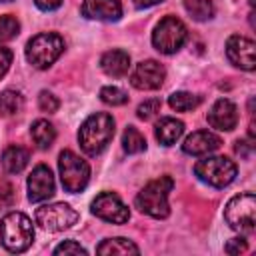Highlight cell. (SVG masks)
<instances>
[{"instance_id": "obj_19", "label": "cell", "mask_w": 256, "mask_h": 256, "mask_svg": "<svg viewBox=\"0 0 256 256\" xmlns=\"http://www.w3.org/2000/svg\"><path fill=\"white\" fill-rule=\"evenodd\" d=\"M28 160H30V152L24 148V146H8L4 152H2V168L8 172V174H18L22 172L26 166H28Z\"/></svg>"}, {"instance_id": "obj_5", "label": "cell", "mask_w": 256, "mask_h": 256, "mask_svg": "<svg viewBox=\"0 0 256 256\" xmlns=\"http://www.w3.org/2000/svg\"><path fill=\"white\" fill-rule=\"evenodd\" d=\"M58 170H60V180L66 192L76 194L82 192L88 186L90 180V166L84 158L74 154L72 150H62L58 156Z\"/></svg>"}, {"instance_id": "obj_6", "label": "cell", "mask_w": 256, "mask_h": 256, "mask_svg": "<svg viewBox=\"0 0 256 256\" xmlns=\"http://www.w3.org/2000/svg\"><path fill=\"white\" fill-rule=\"evenodd\" d=\"M236 164L226 156H208L194 164V174L212 188H224L236 178Z\"/></svg>"}, {"instance_id": "obj_13", "label": "cell", "mask_w": 256, "mask_h": 256, "mask_svg": "<svg viewBox=\"0 0 256 256\" xmlns=\"http://www.w3.org/2000/svg\"><path fill=\"white\" fill-rule=\"evenodd\" d=\"M54 196V176L48 166L38 164L28 176V200L44 202Z\"/></svg>"}, {"instance_id": "obj_22", "label": "cell", "mask_w": 256, "mask_h": 256, "mask_svg": "<svg viewBox=\"0 0 256 256\" xmlns=\"http://www.w3.org/2000/svg\"><path fill=\"white\" fill-rule=\"evenodd\" d=\"M184 8L196 22L210 20L214 16V2L212 0H184Z\"/></svg>"}, {"instance_id": "obj_2", "label": "cell", "mask_w": 256, "mask_h": 256, "mask_svg": "<svg viewBox=\"0 0 256 256\" xmlns=\"http://www.w3.org/2000/svg\"><path fill=\"white\" fill-rule=\"evenodd\" d=\"M174 188V180L170 176H160L156 180H150L138 194H136V208L142 214H148L152 218H166L170 214L168 194Z\"/></svg>"}, {"instance_id": "obj_37", "label": "cell", "mask_w": 256, "mask_h": 256, "mask_svg": "<svg viewBox=\"0 0 256 256\" xmlns=\"http://www.w3.org/2000/svg\"><path fill=\"white\" fill-rule=\"evenodd\" d=\"M248 2H250V6H254V0H248Z\"/></svg>"}, {"instance_id": "obj_14", "label": "cell", "mask_w": 256, "mask_h": 256, "mask_svg": "<svg viewBox=\"0 0 256 256\" xmlns=\"http://www.w3.org/2000/svg\"><path fill=\"white\" fill-rule=\"evenodd\" d=\"M206 118H208V124L212 128L222 130V132H230L238 124V108H236V104L232 100L218 98L212 104V108H210V112H208Z\"/></svg>"}, {"instance_id": "obj_8", "label": "cell", "mask_w": 256, "mask_h": 256, "mask_svg": "<svg viewBox=\"0 0 256 256\" xmlns=\"http://www.w3.org/2000/svg\"><path fill=\"white\" fill-rule=\"evenodd\" d=\"M186 40H188V30L184 22L178 20L176 16H164L152 32V44L162 54L178 52Z\"/></svg>"}, {"instance_id": "obj_7", "label": "cell", "mask_w": 256, "mask_h": 256, "mask_svg": "<svg viewBox=\"0 0 256 256\" xmlns=\"http://www.w3.org/2000/svg\"><path fill=\"white\" fill-rule=\"evenodd\" d=\"M224 220L228 222L230 228L248 234L254 230L256 224V198L252 192L236 194L234 198L228 200L224 208Z\"/></svg>"}, {"instance_id": "obj_25", "label": "cell", "mask_w": 256, "mask_h": 256, "mask_svg": "<svg viewBox=\"0 0 256 256\" xmlns=\"http://www.w3.org/2000/svg\"><path fill=\"white\" fill-rule=\"evenodd\" d=\"M202 102L200 96L192 94V92H174L168 96V104L172 110L176 112H188V110H194L198 104Z\"/></svg>"}, {"instance_id": "obj_3", "label": "cell", "mask_w": 256, "mask_h": 256, "mask_svg": "<svg viewBox=\"0 0 256 256\" xmlns=\"http://www.w3.org/2000/svg\"><path fill=\"white\" fill-rule=\"evenodd\" d=\"M0 240H2V246L12 254L26 252L34 240L32 220L22 212L6 214L0 220Z\"/></svg>"}, {"instance_id": "obj_31", "label": "cell", "mask_w": 256, "mask_h": 256, "mask_svg": "<svg viewBox=\"0 0 256 256\" xmlns=\"http://www.w3.org/2000/svg\"><path fill=\"white\" fill-rule=\"evenodd\" d=\"M246 248H248V244H246L244 238H232V240H228V244L224 246V250H226L228 254H240V252H246Z\"/></svg>"}, {"instance_id": "obj_1", "label": "cell", "mask_w": 256, "mask_h": 256, "mask_svg": "<svg viewBox=\"0 0 256 256\" xmlns=\"http://www.w3.org/2000/svg\"><path fill=\"white\" fill-rule=\"evenodd\" d=\"M112 136H114V118L108 112H96L88 116L78 130L80 148L88 156H98L108 146Z\"/></svg>"}, {"instance_id": "obj_9", "label": "cell", "mask_w": 256, "mask_h": 256, "mask_svg": "<svg viewBox=\"0 0 256 256\" xmlns=\"http://www.w3.org/2000/svg\"><path fill=\"white\" fill-rule=\"evenodd\" d=\"M36 224H40L48 232H62L72 228L78 222V212L66 204V202H56V204H44L36 208Z\"/></svg>"}, {"instance_id": "obj_18", "label": "cell", "mask_w": 256, "mask_h": 256, "mask_svg": "<svg viewBox=\"0 0 256 256\" xmlns=\"http://www.w3.org/2000/svg\"><path fill=\"white\" fill-rule=\"evenodd\" d=\"M154 134H156V140L162 144V146H172L178 142V138L184 134V122L182 120H176L172 116H164L156 122L154 126Z\"/></svg>"}, {"instance_id": "obj_36", "label": "cell", "mask_w": 256, "mask_h": 256, "mask_svg": "<svg viewBox=\"0 0 256 256\" xmlns=\"http://www.w3.org/2000/svg\"><path fill=\"white\" fill-rule=\"evenodd\" d=\"M160 2H164V0H134V6L136 8H150V6H156V4H160Z\"/></svg>"}, {"instance_id": "obj_15", "label": "cell", "mask_w": 256, "mask_h": 256, "mask_svg": "<svg viewBox=\"0 0 256 256\" xmlns=\"http://www.w3.org/2000/svg\"><path fill=\"white\" fill-rule=\"evenodd\" d=\"M82 16L90 20L116 22L122 16L120 0H82Z\"/></svg>"}, {"instance_id": "obj_12", "label": "cell", "mask_w": 256, "mask_h": 256, "mask_svg": "<svg viewBox=\"0 0 256 256\" xmlns=\"http://www.w3.org/2000/svg\"><path fill=\"white\" fill-rule=\"evenodd\" d=\"M254 50H256L254 42H252L250 38H246V36L234 34V36H230V38L226 40V56H228V60H230L234 66L242 68V70L252 72V70L256 68Z\"/></svg>"}, {"instance_id": "obj_23", "label": "cell", "mask_w": 256, "mask_h": 256, "mask_svg": "<svg viewBox=\"0 0 256 256\" xmlns=\"http://www.w3.org/2000/svg\"><path fill=\"white\" fill-rule=\"evenodd\" d=\"M24 106V98L18 90H4L0 92V116L18 114Z\"/></svg>"}, {"instance_id": "obj_28", "label": "cell", "mask_w": 256, "mask_h": 256, "mask_svg": "<svg viewBox=\"0 0 256 256\" xmlns=\"http://www.w3.org/2000/svg\"><path fill=\"white\" fill-rule=\"evenodd\" d=\"M162 108V102L158 98H150V100H144L138 108H136V116L140 120H150L152 116H156Z\"/></svg>"}, {"instance_id": "obj_24", "label": "cell", "mask_w": 256, "mask_h": 256, "mask_svg": "<svg viewBox=\"0 0 256 256\" xmlns=\"http://www.w3.org/2000/svg\"><path fill=\"white\" fill-rule=\"evenodd\" d=\"M122 148L128 154H138L146 150V138L140 134L138 128L134 126H126L124 134H122Z\"/></svg>"}, {"instance_id": "obj_32", "label": "cell", "mask_w": 256, "mask_h": 256, "mask_svg": "<svg viewBox=\"0 0 256 256\" xmlns=\"http://www.w3.org/2000/svg\"><path fill=\"white\" fill-rule=\"evenodd\" d=\"M12 202H14V192H12V186H10V184H2V186H0V208L10 206Z\"/></svg>"}, {"instance_id": "obj_27", "label": "cell", "mask_w": 256, "mask_h": 256, "mask_svg": "<svg viewBox=\"0 0 256 256\" xmlns=\"http://www.w3.org/2000/svg\"><path fill=\"white\" fill-rule=\"evenodd\" d=\"M100 100L110 106H122L128 102V94L118 86H104L100 90Z\"/></svg>"}, {"instance_id": "obj_4", "label": "cell", "mask_w": 256, "mask_h": 256, "mask_svg": "<svg viewBox=\"0 0 256 256\" xmlns=\"http://www.w3.org/2000/svg\"><path fill=\"white\" fill-rule=\"evenodd\" d=\"M62 52H64V40L56 32H40L34 38H30L26 44V60L38 70L52 66Z\"/></svg>"}, {"instance_id": "obj_17", "label": "cell", "mask_w": 256, "mask_h": 256, "mask_svg": "<svg viewBox=\"0 0 256 256\" xmlns=\"http://www.w3.org/2000/svg\"><path fill=\"white\" fill-rule=\"evenodd\" d=\"M100 68L104 70V74L112 76V78H120L124 74H128L130 68V54L124 50H108L102 54L100 58Z\"/></svg>"}, {"instance_id": "obj_10", "label": "cell", "mask_w": 256, "mask_h": 256, "mask_svg": "<svg viewBox=\"0 0 256 256\" xmlns=\"http://www.w3.org/2000/svg\"><path fill=\"white\" fill-rule=\"evenodd\" d=\"M92 214L112 224H124L130 218V210L114 192H100L92 200Z\"/></svg>"}, {"instance_id": "obj_26", "label": "cell", "mask_w": 256, "mask_h": 256, "mask_svg": "<svg viewBox=\"0 0 256 256\" xmlns=\"http://www.w3.org/2000/svg\"><path fill=\"white\" fill-rule=\"evenodd\" d=\"M18 32H20V22L14 16H10V14L0 16V44L16 38Z\"/></svg>"}, {"instance_id": "obj_29", "label": "cell", "mask_w": 256, "mask_h": 256, "mask_svg": "<svg viewBox=\"0 0 256 256\" xmlns=\"http://www.w3.org/2000/svg\"><path fill=\"white\" fill-rule=\"evenodd\" d=\"M38 106H40V110H42V112L52 114V112H56V110H58L60 102H58V98H56L52 92L42 90V92L38 94Z\"/></svg>"}, {"instance_id": "obj_21", "label": "cell", "mask_w": 256, "mask_h": 256, "mask_svg": "<svg viewBox=\"0 0 256 256\" xmlns=\"http://www.w3.org/2000/svg\"><path fill=\"white\" fill-rule=\"evenodd\" d=\"M98 254L102 256H112V254H140V248L128 240V238H106L102 244L96 248Z\"/></svg>"}, {"instance_id": "obj_16", "label": "cell", "mask_w": 256, "mask_h": 256, "mask_svg": "<svg viewBox=\"0 0 256 256\" xmlns=\"http://www.w3.org/2000/svg\"><path fill=\"white\" fill-rule=\"evenodd\" d=\"M220 144H222V140L214 132H210V130H196V132H192L184 140L182 152L190 154V156H204V154H210V152L218 150Z\"/></svg>"}, {"instance_id": "obj_34", "label": "cell", "mask_w": 256, "mask_h": 256, "mask_svg": "<svg viewBox=\"0 0 256 256\" xmlns=\"http://www.w3.org/2000/svg\"><path fill=\"white\" fill-rule=\"evenodd\" d=\"M252 150H254L252 138H250V140H238V142H236V154H240V156L248 158V156L252 154Z\"/></svg>"}, {"instance_id": "obj_35", "label": "cell", "mask_w": 256, "mask_h": 256, "mask_svg": "<svg viewBox=\"0 0 256 256\" xmlns=\"http://www.w3.org/2000/svg\"><path fill=\"white\" fill-rule=\"evenodd\" d=\"M34 4L40 8V10H56L60 4H62V0H34Z\"/></svg>"}, {"instance_id": "obj_11", "label": "cell", "mask_w": 256, "mask_h": 256, "mask_svg": "<svg viewBox=\"0 0 256 256\" xmlns=\"http://www.w3.org/2000/svg\"><path fill=\"white\" fill-rule=\"evenodd\" d=\"M166 78V70L156 60H142L130 74V84L136 90H156L162 86Z\"/></svg>"}, {"instance_id": "obj_20", "label": "cell", "mask_w": 256, "mask_h": 256, "mask_svg": "<svg viewBox=\"0 0 256 256\" xmlns=\"http://www.w3.org/2000/svg\"><path fill=\"white\" fill-rule=\"evenodd\" d=\"M30 134H32L34 144H36L38 148H42V150L50 148V146L54 144V140H56V128H54L48 120H44V118L32 122Z\"/></svg>"}, {"instance_id": "obj_33", "label": "cell", "mask_w": 256, "mask_h": 256, "mask_svg": "<svg viewBox=\"0 0 256 256\" xmlns=\"http://www.w3.org/2000/svg\"><path fill=\"white\" fill-rule=\"evenodd\" d=\"M10 64H12V50H8V48H0V78L8 72Z\"/></svg>"}, {"instance_id": "obj_30", "label": "cell", "mask_w": 256, "mask_h": 256, "mask_svg": "<svg viewBox=\"0 0 256 256\" xmlns=\"http://www.w3.org/2000/svg\"><path fill=\"white\" fill-rule=\"evenodd\" d=\"M54 254H58V256H60V254H64V256H66V254H84V256H86L88 252H86V248H82L78 242L66 240V242H62L60 246L54 248Z\"/></svg>"}, {"instance_id": "obj_38", "label": "cell", "mask_w": 256, "mask_h": 256, "mask_svg": "<svg viewBox=\"0 0 256 256\" xmlns=\"http://www.w3.org/2000/svg\"><path fill=\"white\" fill-rule=\"evenodd\" d=\"M0 2H10V0H0Z\"/></svg>"}]
</instances>
